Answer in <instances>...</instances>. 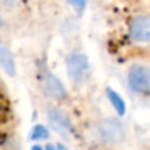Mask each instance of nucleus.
<instances>
[{
    "mask_svg": "<svg viewBox=\"0 0 150 150\" xmlns=\"http://www.w3.org/2000/svg\"><path fill=\"white\" fill-rule=\"evenodd\" d=\"M49 122L53 129L63 137L69 136V133L71 132V122L67 115L58 108H53L49 111Z\"/></svg>",
    "mask_w": 150,
    "mask_h": 150,
    "instance_id": "nucleus-5",
    "label": "nucleus"
},
{
    "mask_svg": "<svg viewBox=\"0 0 150 150\" xmlns=\"http://www.w3.org/2000/svg\"><path fill=\"white\" fill-rule=\"evenodd\" d=\"M99 136L105 144L117 145L121 144L125 138V132L122 125L115 119H104L99 122Z\"/></svg>",
    "mask_w": 150,
    "mask_h": 150,
    "instance_id": "nucleus-2",
    "label": "nucleus"
},
{
    "mask_svg": "<svg viewBox=\"0 0 150 150\" xmlns=\"http://www.w3.org/2000/svg\"><path fill=\"white\" fill-rule=\"evenodd\" d=\"M0 1H1L3 7H4L5 9L13 11V9H16V8L20 5L21 0H0Z\"/></svg>",
    "mask_w": 150,
    "mask_h": 150,
    "instance_id": "nucleus-10",
    "label": "nucleus"
},
{
    "mask_svg": "<svg viewBox=\"0 0 150 150\" xmlns=\"http://www.w3.org/2000/svg\"><path fill=\"white\" fill-rule=\"evenodd\" d=\"M44 90L49 96L57 100H63L67 96V91H66L63 83L58 79L57 75L52 73H46L44 76Z\"/></svg>",
    "mask_w": 150,
    "mask_h": 150,
    "instance_id": "nucleus-6",
    "label": "nucleus"
},
{
    "mask_svg": "<svg viewBox=\"0 0 150 150\" xmlns=\"http://www.w3.org/2000/svg\"><path fill=\"white\" fill-rule=\"evenodd\" d=\"M0 66L9 76H13L16 74L15 58L9 52V49H7L5 46H0Z\"/></svg>",
    "mask_w": 150,
    "mask_h": 150,
    "instance_id": "nucleus-7",
    "label": "nucleus"
},
{
    "mask_svg": "<svg viewBox=\"0 0 150 150\" xmlns=\"http://www.w3.org/2000/svg\"><path fill=\"white\" fill-rule=\"evenodd\" d=\"M128 84L134 92L148 93L150 90V73L145 65H133L128 71Z\"/></svg>",
    "mask_w": 150,
    "mask_h": 150,
    "instance_id": "nucleus-4",
    "label": "nucleus"
},
{
    "mask_svg": "<svg viewBox=\"0 0 150 150\" xmlns=\"http://www.w3.org/2000/svg\"><path fill=\"white\" fill-rule=\"evenodd\" d=\"M69 1H70L75 8H78V9H83L84 4H86V0H69Z\"/></svg>",
    "mask_w": 150,
    "mask_h": 150,
    "instance_id": "nucleus-11",
    "label": "nucleus"
},
{
    "mask_svg": "<svg viewBox=\"0 0 150 150\" xmlns=\"http://www.w3.org/2000/svg\"><path fill=\"white\" fill-rule=\"evenodd\" d=\"M58 150H69V149L66 148V146H63V145H61L59 144V145H58Z\"/></svg>",
    "mask_w": 150,
    "mask_h": 150,
    "instance_id": "nucleus-13",
    "label": "nucleus"
},
{
    "mask_svg": "<svg viewBox=\"0 0 150 150\" xmlns=\"http://www.w3.org/2000/svg\"><path fill=\"white\" fill-rule=\"evenodd\" d=\"M128 34L134 44H148L150 40V17L148 13H136L128 24Z\"/></svg>",
    "mask_w": 150,
    "mask_h": 150,
    "instance_id": "nucleus-1",
    "label": "nucleus"
},
{
    "mask_svg": "<svg viewBox=\"0 0 150 150\" xmlns=\"http://www.w3.org/2000/svg\"><path fill=\"white\" fill-rule=\"evenodd\" d=\"M107 96H108L109 101L112 103L113 108L116 109V112L120 116H122L125 113V103L122 100V98L117 92H115L112 88H107Z\"/></svg>",
    "mask_w": 150,
    "mask_h": 150,
    "instance_id": "nucleus-8",
    "label": "nucleus"
},
{
    "mask_svg": "<svg viewBox=\"0 0 150 150\" xmlns=\"http://www.w3.org/2000/svg\"><path fill=\"white\" fill-rule=\"evenodd\" d=\"M66 69H67L69 76L74 82H82L86 79L88 70H90L88 58L79 52L70 53L66 58Z\"/></svg>",
    "mask_w": 150,
    "mask_h": 150,
    "instance_id": "nucleus-3",
    "label": "nucleus"
},
{
    "mask_svg": "<svg viewBox=\"0 0 150 150\" xmlns=\"http://www.w3.org/2000/svg\"><path fill=\"white\" fill-rule=\"evenodd\" d=\"M33 150H41V149H40V148H37V146H36V148H33Z\"/></svg>",
    "mask_w": 150,
    "mask_h": 150,
    "instance_id": "nucleus-14",
    "label": "nucleus"
},
{
    "mask_svg": "<svg viewBox=\"0 0 150 150\" xmlns=\"http://www.w3.org/2000/svg\"><path fill=\"white\" fill-rule=\"evenodd\" d=\"M47 136H49V133H47L46 128L41 127V125H38V127L34 128L33 133H32V138H33V140H41V138H46Z\"/></svg>",
    "mask_w": 150,
    "mask_h": 150,
    "instance_id": "nucleus-9",
    "label": "nucleus"
},
{
    "mask_svg": "<svg viewBox=\"0 0 150 150\" xmlns=\"http://www.w3.org/2000/svg\"><path fill=\"white\" fill-rule=\"evenodd\" d=\"M46 150H58V149H55V146H54V145L49 144V145H46Z\"/></svg>",
    "mask_w": 150,
    "mask_h": 150,
    "instance_id": "nucleus-12",
    "label": "nucleus"
}]
</instances>
